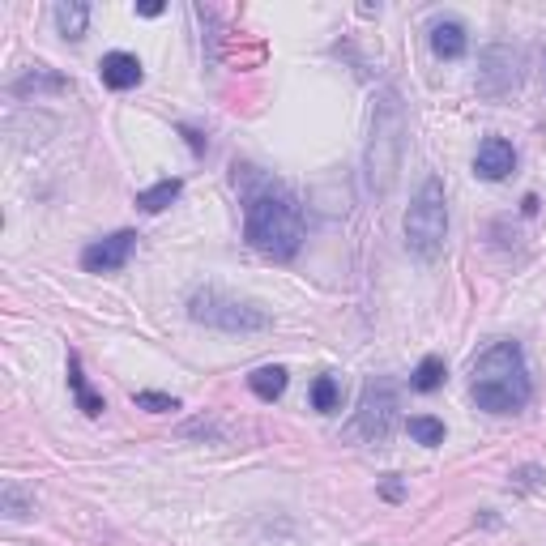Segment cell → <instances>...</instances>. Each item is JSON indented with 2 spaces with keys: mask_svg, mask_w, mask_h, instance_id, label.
<instances>
[{
  "mask_svg": "<svg viewBox=\"0 0 546 546\" xmlns=\"http://www.w3.org/2000/svg\"><path fill=\"white\" fill-rule=\"evenodd\" d=\"M406 431H410V440H414V444H427V448L444 444V423H440V419H431V414H414V419L406 423Z\"/></svg>",
  "mask_w": 546,
  "mask_h": 546,
  "instance_id": "ac0fdd59",
  "label": "cell"
},
{
  "mask_svg": "<svg viewBox=\"0 0 546 546\" xmlns=\"http://www.w3.org/2000/svg\"><path fill=\"white\" fill-rule=\"evenodd\" d=\"M137 231H116L107 239H94V244L82 252V269L86 273H116L128 265V256L137 252Z\"/></svg>",
  "mask_w": 546,
  "mask_h": 546,
  "instance_id": "52a82bcc",
  "label": "cell"
},
{
  "mask_svg": "<svg viewBox=\"0 0 546 546\" xmlns=\"http://www.w3.org/2000/svg\"><path fill=\"white\" fill-rule=\"evenodd\" d=\"M512 171H517V150H512V141L487 137L483 146H478V154H474V175H478V180H487V184H500V180H508Z\"/></svg>",
  "mask_w": 546,
  "mask_h": 546,
  "instance_id": "ba28073f",
  "label": "cell"
},
{
  "mask_svg": "<svg viewBox=\"0 0 546 546\" xmlns=\"http://www.w3.org/2000/svg\"><path fill=\"white\" fill-rule=\"evenodd\" d=\"M184 137H188V146H192V150H197V154H205V141H201L197 133H192V128H184Z\"/></svg>",
  "mask_w": 546,
  "mask_h": 546,
  "instance_id": "603a6c76",
  "label": "cell"
},
{
  "mask_svg": "<svg viewBox=\"0 0 546 546\" xmlns=\"http://www.w3.org/2000/svg\"><path fill=\"white\" fill-rule=\"evenodd\" d=\"M56 26L64 39H86V26H90V5L86 0H64V5H56Z\"/></svg>",
  "mask_w": 546,
  "mask_h": 546,
  "instance_id": "7c38bea8",
  "label": "cell"
},
{
  "mask_svg": "<svg viewBox=\"0 0 546 546\" xmlns=\"http://www.w3.org/2000/svg\"><path fill=\"white\" fill-rule=\"evenodd\" d=\"M188 316L197 325H210L218 333H265L273 325V316L252 299L227 295L218 286H205V291H192L188 299Z\"/></svg>",
  "mask_w": 546,
  "mask_h": 546,
  "instance_id": "5b68a950",
  "label": "cell"
},
{
  "mask_svg": "<svg viewBox=\"0 0 546 546\" xmlns=\"http://www.w3.org/2000/svg\"><path fill=\"white\" fill-rule=\"evenodd\" d=\"M137 13H141V18H158V13H163V5H137Z\"/></svg>",
  "mask_w": 546,
  "mask_h": 546,
  "instance_id": "cb8c5ba5",
  "label": "cell"
},
{
  "mask_svg": "<svg viewBox=\"0 0 546 546\" xmlns=\"http://www.w3.org/2000/svg\"><path fill=\"white\" fill-rule=\"evenodd\" d=\"M406 248L423 261H436L444 252V239H448V201H444V184L436 175H427L414 192L410 210H406Z\"/></svg>",
  "mask_w": 546,
  "mask_h": 546,
  "instance_id": "277c9868",
  "label": "cell"
},
{
  "mask_svg": "<svg viewBox=\"0 0 546 546\" xmlns=\"http://www.w3.org/2000/svg\"><path fill=\"white\" fill-rule=\"evenodd\" d=\"M244 239L256 248L273 256V261H291L303 244V214L299 201L286 188L261 180L256 188H248L244 197Z\"/></svg>",
  "mask_w": 546,
  "mask_h": 546,
  "instance_id": "6da1fadb",
  "label": "cell"
},
{
  "mask_svg": "<svg viewBox=\"0 0 546 546\" xmlns=\"http://www.w3.org/2000/svg\"><path fill=\"white\" fill-rule=\"evenodd\" d=\"M69 389H73V401H77V410H82V414H90V419H99V414L107 410V406H103V397H99V393H94L90 384H86L82 359H77V355H69Z\"/></svg>",
  "mask_w": 546,
  "mask_h": 546,
  "instance_id": "8fae6325",
  "label": "cell"
},
{
  "mask_svg": "<svg viewBox=\"0 0 546 546\" xmlns=\"http://www.w3.org/2000/svg\"><path fill=\"white\" fill-rule=\"evenodd\" d=\"M521 210H525V214H538V197H534V192H529V197L521 201Z\"/></svg>",
  "mask_w": 546,
  "mask_h": 546,
  "instance_id": "d4e9b609",
  "label": "cell"
},
{
  "mask_svg": "<svg viewBox=\"0 0 546 546\" xmlns=\"http://www.w3.org/2000/svg\"><path fill=\"white\" fill-rule=\"evenodd\" d=\"M384 500H401V483H397V474H389V483H384Z\"/></svg>",
  "mask_w": 546,
  "mask_h": 546,
  "instance_id": "7402d4cb",
  "label": "cell"
},
{
  "mask_svg": "<svg viewBox=\"0 0 546 546\" xmlns=\"http://www.w3.org/2000/svg\"><path fill=\"white\" fill-rule=\"evenodd\" d=\"M133 401H137L141 410H150V414L180 410V397H171V393H150V389H141V393H133Z\"/></svg>",
  "mask_w": 546,
  "mask_h": 546,
  "instance_id": "d6986e66",
  "label": "cell"
},
{
  "mask_svg": "<svg viewBox=\"0 0 546 546\" xmlns=\"http://www.w3.org/2000/svg\"><path fill=\"white\" fill-rule=\"evenodd\" d=\"M470 397L478 410L487 414H517L529 406V367H525V355L517 342H491L483 355L474 359L470 367Z\"/></svg>",
  "mask_w": 546,
  "mask_h": 546,
  "instance_id": "7a4b0ae2",
  "label": "cell"
},
{
  "mask_svg": "<svg viewBox=\"0 0 546 546\" xmlns=\"http://www.w3.org/2000/svg\"><path fill=\"white\" fill-rule=\"evenodd\" d=\"M184 192V184L180 180H163V184H154V188H146V192H137V205L146 214H158V210H167V205L175 201Z\"/></svg>",
  "mask_w": 546,
  "mask_h": 546,
  "instance_id": "5bb4252c",
  "label": "cell"
},
{
  "mask_svg": "<svg viewBox=\"0 0 546 546\" xmlns=\"http://www.w3.org/2000/svg\"><path fill=\"white\" fill-rule=\"evenodd\" d=\"M337 406H342V384H337V376H316L312 380V410L333 414Z\"/></svg>",
  "mask_w": 546,
  "mask_h": 546,
  "instance_id": "e0dca14e",
  "label": "cell"
},
{
  "mask_svg": "<svg viewBox=\"0 0 546 546\" xmlns=\"http://www.w3.org/2000/svg\"><path fill=\"white\" fill-rule=\"evenodd\" d=\"M538 478H542L538 465H525V470H517V487H534Z\"/></svg>",
  "mask_w": 546,
  "mask_h": 546,
  "instance_id": "44dd1931",
  "label": "cell"
},
{
  "mask_svg": "<svg viewBox=\"0 0 546 546\" xmlns=\"http://www.w3.org/2000/svg\"><path fill=\"white\" fill-rule=\"evenodd\" d=\"M39 86H52V90H64V86H69V82H64V77H52V73H47V69H43V64H39V69H35V73H26V77H22V82H18V86H13V90H18V94H35Z\"/></svg>",
  "mask_w": 546,
  "mask_h": 546,
  "instance_id": "ffe728a7",
  "label": "cell"
},
{
  "mask_svg": "<svg viewBox=\"0 0 546 546\" xmlns=\"http://www.w3.org/2000/svg\"><path fill=\"white\" fill-rule=\"evenodd\" d=\"M401 154H406V107L393 86H384L372 99V124H367L363 150V180L372 197H389L401 171Z\"/></svg>",
  "mask_w": 546,
  "mask_h": 546,
  "instance_id": "3957f363",
  "label": "cell"
},
{
  "mask_svg": "<svg viewBox=\"0 0 546 546\" xmlns=\"http://www.w3.org/2000/svg\"><path fill=\"white\" fill-rule=\"evenodd\" d=\"M0 512H5L9 521H22V517L35 512V495H26L18 483H5L0 487Z\"/></svg>",
  "mask_w": 546,
  "mask_h": 546,
  "instance_id": "9a60e30c",
  "label": "cell"
},
{
  "mask_svg": "<svg viewBox=\"0 0 546 546\" xmlns=\"http://www.w3.org/2000/svg\"><path fill=\"white\" fill-rule=\"evenodd\" d=\"M99 77L107 90H133V86H141L146 69H141V60L133 52H107L99 60Z\"/></svg>",
  "mask_w": 546,
  "mask_h": 546,
  "instance_id": "9c48e42d",
  "label": "cell"
},
{
  "mask_svg": "<svg viewBox=\"0 0 546 546\" xmlns=\"http://www.w3.org/2000/svg\"><path fill=\"white\" fill-rule=\"evenodd\" d=\"M444 376H448V367H444V359L440 355H427L419 367H414V376H410V384L419 393H436L440 384H444Z\"/></svg>",
  "mask_w": 546,
  "mask_h": 546,
  "instance_id": "2e32d148",
  "label": "cell"
},
{
  "mask_svg": "<svg viewBox=\"0 0 546 546\" xmlns=\"http://www.w3.org/2000/svg\"><path fill=\"white\" fill-rule=\"evenodd\" d=\"M397 423V393L389 380H367L363 384V401H359V431L372 444H384L393 436Z\"/></svg>",
  "mask_w": 546,
  "mask_h": 546,
  "instance_id": "8992f818",
  "label": "cell"
},
{
  "mask_svg": "<svg viewBox=\"0 0 546 546\" xmlns=\"http://www.w3.org/2000/svg\"><path fill=\"white\" fill-rule=\"evenodd\" d=\"M465 47H470V35H465V26L457 18L431 22V52H436L440 60H461Z\"/></svg>",
  "mask_w": 546,
  "mask_h": 546,
  "instance_id": "30bf717a",
  "label": "cell"
},
{
  "mask_svg": "<svg viewBox=\"0 0 546 546\" xmlns=\"http://www.w3.org/2000/svg\"><path fill=\"white\" fill-rule=\"evenodd\" d=\"M286 367H256V372L248 376V389L261 397V401H278L286 393Z\"/></svg>",
  "mask_w": 546,
  "mask_h": 546,
  "instance_id": "4fadbf2b",
  "label": "cell"
}]
</instances>
